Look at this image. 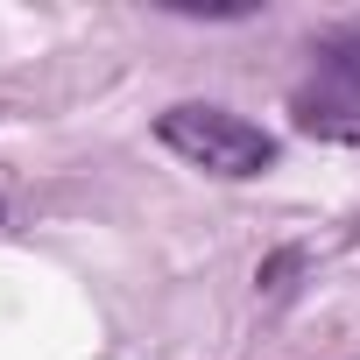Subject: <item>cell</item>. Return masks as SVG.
I'll list each match as a JSON object with an SVG mask.
<instances>
[{
  "label": "cell",
  "instance_id": "3",
  "mask_svg": "<svg viewBox=\"0 0 360 360\" xmlns=\"http://www.w3.org/2000/svg\"><path fill=\"white\" fill-rule=\"evenodd\" d=\"M311 57H318V71H325V78H353V85H360V22L325 29V36L311 43Z\"/></svg>",
  "mask_w": 360,
  "mask_h": 360
},
{
  "label": "cell",
  "instance_id": "1",
  "mask_svg": "<svg viewBox=\"0 0 360 360\" xmlns=\"http://www.w3.org/2000/svg\"><path fill=\"white\" fill-rule=\"evenodd\" d=\"M155 141L169 155H184L191 169H205V176H226V184L276 169V134L255 127V120H240L233 106H212V99L162 106L155 113Z\"/></svg>",
  "mask_w": 360,
  "mask_h": 360
},
{
  "label": "cell",
  "instance_id": "4",
  "mask_svg": "<svg viewBox=\"0 0 360 360\" xmlns=\"http://www.w3.org/2000/svg\"><path fill=\"white\" fill-rule=\"evenodd\" d=\"M297 262H304L297 248H283V255H269V262H262V290H290V276H297Z\"/></svg>",
  "mask_w": 360,
  "mask_h": 360
},
{
  "label": "cell",
  "instance_id": "2",
  "mask_svg": "<svg viewBox=\"0 0 360 360\" xmlns=\"http://www.w3.org/2000/svg\"><path fill=\"white\" fill-rule=\"evenodd\" d=\"M290 120L304 127V134H318V141H360V85L353 78H311V85H297V99H290Z\"/></svg>",
  "mask_w": 360,
  "mask_h": 360
}]
</instances>
